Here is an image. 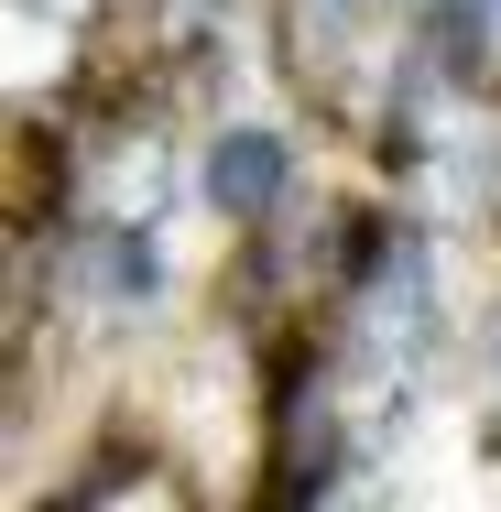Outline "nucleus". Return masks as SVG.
<instances>
[{
    "mask_svg": "<svg viewBox=\"0 0 501 512\" xmlns=\"http://www.w3.org/2000/svg\"><path fill=\"white\" fill-rule=\"evenodd\" d=\"M273 175H284V153H273V142H229V153H218V197H273Z\"/></svg>",
    "mask_w": 501,
    "mask_h": 512,
    "instance_id": "1",
    "label": "nucleus"
}]
</instances>
